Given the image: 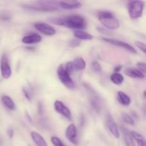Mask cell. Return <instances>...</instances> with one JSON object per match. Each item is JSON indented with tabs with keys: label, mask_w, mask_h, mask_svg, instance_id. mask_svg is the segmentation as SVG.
<instances>
[{
	"label": "cell",
	"mask_w": 146,
	"mask_h": 146,
	"mask_svg": "<svg viewBox=\"0 0 146 146\" xmlns=\"http://www.w3.org/2000/svg\"><path fill=\"white\" fill-rule=\"evenodd\" d=\"M54 24L58 26H64L68 28L76 30L85 29L86 28L87 23L85 19L82 16L74 14V15L67 16L61 18H54L49 19Z\"/></svg>",
	"instance_id": "1"
},
{
	"label": "cell",
	"mask_w": 146,
	"mask_h": 146,
	"mask_svg": "<svg viewBox=\"0 0 146 146\" xmlns=\"http://www.w3.org/2000/svg\"><path fill=\"white\" fill-rule=\"evenodd\" d=\"M97 17L100 22L108 29L115 30L120 27L119 21L111 11H101L98 13Z\"/></svg>",
	"instance_id": "2"
},
{
	"label": "cell",
	"mask_w": 146,
	"mask_h": 146,
	"mask_svg": "<svg viewBox=\"0 0 146 146\" xmlns=\"http://www.w3.org/2000/svg\"><path fill=\"white\" fill-rule=\"evenodd\" d=\"M144 4L143 1H132L128 4V11L132 19H137L143 16Z\"/></svg>",
	"instance_id": "3"
},
{
	"label": "cell",
	"mask_w": 146,
	"mask_h": 146,
	"mask_svg": "<svg viewBox=\"0 0 146 146\" xmlns=\"http://www.w3.org/2000/svg\"><path fill=\"white\" fill-rule=\"evenodd\" d=\"M57 75L58 78L64 86L68 88H74L76 85L74 81L71 78V76L64 68V65H60L57 68Z\"/></svg>",
	"instance_id": "4"
},
{
	"label": "cell",
	"mask_w": 146,
	"mask_h": 146,
	"mask_svg": "<svg viewBox=\"0 0 146 146\" xmlns=\"http://www.w3.org/2000/svg\"><path fill=\"white\" fill-rule=\"evenodd\" d=\"M0 71L1 76L4 79H8L11 76V68L7 54H4L0 60Z\"/></svg>",
	"instance_id": "5"
},
{
	"label": "cell",
	"mask_w": 146,
	"mask_h": 146,
	"mask_svg": "<svg viewBox=\"0 0 146 146\" xmlns=\"http://www.w3.org/2000/svg\"><path fill=\"white\" fill-rule=\"evenodd\" d=\"M34 26L38 31L46 36H54L56 34L55 29L47 23L38 21V22H36Z\"/></svg>",
	"instance_id": "6"
},
{
	"label": "cell",
	"mask_w": 146,
	"mask_h": 146,
	"mask_svg": "<svg viewBox=\"0 0 146 146\" xmlns=\"http://www.w3.org/2000/svg\"><path fill=\"white\" fill-rule=\"evenodd\" d=\"M26 8L29 9L36 10V11H54L58 9L56 6L52 5V4H47L44 2H39L36 4H32V5H27Z\"/></svg>",
	"instance_id": "7"
},
{
	"label": "cell",
	"mask_w": 146,
	"mask_h": 146,
	"mask_svg": "<svg viewBox=\"0 0 146 146\" xmlns=\"http://www.w3.org/2000/svg\"><path fill=\"white\" fill-rule=\"evenodd\" d=\"M101 39H102L103 41H106V42L108 43V44H113V45H115L116 46L125 48V49L128 50V51L133 53V54H137V51H135V49L132 46L127 44V43L123 42V41H121V40L114 39V38H102Z\"/></svg>",
	"instance_id": "8"
},
{
	"label": "cell",
	"mask_w": 146,
	"mask_h": 146,
	"mask_svg": "<svg viewBox=\"0 0 146 146\" xmlns=\"http://www.w3.org/2000/svg\"><path fill=\"white\" fill-rule=\"evenodd\" d=\"M54 108L56 111L65 117L68 121L71 120V113L68 107L66 106L64 103L61 101H56L54 102Z\"/></svg>",
	"instance_id": "9"
},
{
	"label": "cell",
	"mask_w": 146,
	"mask_h": 146,
	"mask_svg": "<svg viewBox=\"0 0 146 146\" xmlns=\"http://www.w3.org/2000/svg\"><path fill=\"white\" fill-rule=\"evenodd\" d=\"M66 137L67 139L74 145H78L77 139V130L74 124H71L66 130Z\"/></svg>",
	"instance_id": "10"
},
{
	"label": "cell",
	"mask_w": 146,
	"mask_h": 146,
	"mask_svg": "<svg viewBox=\"0 0 146 146\" xmlns=\"http://www.w3.org/2000/svg\"><path fill=\"white\" fill-rule=\"evenodd\" d=\"M106 124L107 127H108V130L111 132V133L115 137V138H119L120 137V133L118 131V126H117L116 123L113 120V117L111 115H108L107 117L106 120Z\"/></svg>",
	"instance_id": "11"
},
{
	"label": "cell",
	"mask_w": 146,
	"mask_h": 146,
	"mask_svg": "<svg viewBox=\"0 0 146 146\" xmlns=\"http://www.w3.org/2000/svg\"><path fill=\"white\" fill-rule=\"evenodd\" d=\"M22 42L25 44H33L39 43L41 41V36L38 34L33 33L29 35L24 36L21 39Z\"/></svg>",
	"instance_id": "12"
},
{
	"label": "cell",
	"mask_w": 146,
	"mask_h": 146,
	"mask_svg": "<svg viewBox=\"0 0 146 146\" xmlns=\"http://www.w3.org/2000/svg\"><path fill=\"white\" fill-rule=\"evenodd\" d=\"M58 4L64 9H76L81 7V3L78 1H59Z\"/></svg>",
	"instance_id": "13"
},
{
	"label": "cell",
	"mask_w": 146,
	"mask_h": 146,
	"mask_svg": "<svg viewBox=\"0 0 146 146\" xmlns=\"http://www.w3.org/2000/svg\"><path fill=\"white\" fill-rule=\"evenodd\" d=\"M121 130L126 146H135V141H134L132 135H131V132L128 131V129H127L125 127L121 126Z\"/></svg>",
	"instance_id": "14"
},
{
	"label": "cell",
	"mask_w": 146,
	"mask_h": 146,
	"mask_svg": "<svg viewBox=\"0 0 146 146\" xmlns=\"http://www.w3.org/2000/svg\"><path fill=\"white\" fill-rule=\"evenodd\" d=\"M125 74L128 76L131 77L133 78H139V79H143L145 78V74H143L142 72L138 70L135 68L133 67H129L125 69Z\"/></svg>",
	"instance_id": "15"
},
{
	"label": "cell",
	"mask_w": 146,
	"mask_h": 146,
	"mask_svg": "<svg viewBox=\"0 0 146 146\" xmlns=\"http://www.w3.org/2000/svg\"><path fill=\"white\" fill-rule=\"evenodd\" d=\"M31 137L36 146H48L42 135L36 132V131H32L31 133Z\"/></svg>",
	"instance_id": "16"
},
{
	"label": "cell",
	"mask_w": 146,
	"mask_h": 146,
	"mask_svg": "<svg viewBox=\"0 0 146 146\" xmlns=\"http://www.w3.org/2000/svg\"><path fill=\"white\" fill-rule=\"evenodd\" d=\"M71 62H72V66L74 71L84 70L86 67V64L85 60L83 59L82 58H76Z\"/></svg>",
	"instance_id": "17"
},
{
	"label": "cell",
	"mask_w": 146,
	"mask_h": 146,
	"mask_svg": "<svg viewBox=\"0 0 146 146\" xmlns=\"http://www.w3.org/2000/svg\"><path fill=\"white\" fill-rule=\"evenodd\" d=\"M74 35L78 40H91L94 36L89 33L84 31L83 30H76L74 32Z\"/></svg>",
	"instance_id": "18"
},
{
	"label": "cell",
	"mask_w": 146,
	"mask_h": 146,
	"mask_svg": "<svg viewBox=\"0 0 146 146\" xmlns=\"http://www.w3.org/2000/svg\"><path fill=\"white\" fill-rule=\"evenodd\" d=\"M118 101L121 105L125 106H128L131 104V99L126 94L123 93V91H119L118 93Z\"/></svg>",
	"instance_id": "19"
},
{
	"label": "cell",
	"mask_w": 146,
	"mask_h": 146,
	"mask_svg": "<svg viewBox=\"0 0 146 146\" xmlns=\"http://www.w3.org/2000/svg\"><path fill=\"white\" fill-rule=\"evenodd\" d=\"M1 101H2L3 104L9 110H14L16 108L15 104H14V101L11 99V97H9V96H1Z\"/></svg>",
	"instance_id": "20"
},
{
	"label": "cell",
	"mask_w": 146,
	"mask_h": 146,
	"mask_svg": "<svg viewBox=\"0 0 146 146\" xmlns=\"http://www.w3.org/2000/svg\"><path fill=\"white\" fill-rule=\"evenodd\" d=\"M131 133L133 138L134 141L135 140V141L137 142L138 146H145V141L143 135L140 134L139 133L136 132V131H131Z\"/></svg>",
	"instance_id": "21"
},
{
	"label": "cell",
	"mask_w": 146,
	"mask_h": 146,
	"mask_svg": "<svg viewBox=\"0 0 146 146\" xmlns=\"http://www.w3.org/2000/svg\"><path fill=\"white\" fill-rule=\"evenodd\" d=\"M110 79L113 84L116 85H121L124 81V77L120 73H114L110 76Z\"/></svg>",
	"instance_id": "22"
},
{
	"label": "cell",
	"mask_w": 146,
	"mask_h": 146,
	"mask_svg": "<svg viewBox=\"0 0 146 146\" xmlns=\"http://www.w3.org/2000/svg\"><path fill=\"white\" fill-rule=\"evenodd\" d=\"M121 119L123 122H125L127 124H129V125H133L135 124V121H134L133 118L126 113H123L121 114Z\"/></svg>",
	"instance_id": "23"
},
{
	"label": "cell",
	"mask_w": 146,
	"mask_h": 146,
	"mask_svg": "<svg viewBox=\"0 0 146 146\" xmlns=\"http://www.w3.org/2000/svg\"><path fill=\"white\" fill-rule=\"evenodd\" d=\"M91 104H92L93 107H94L96 111H100V109H101V103H100L98 98H97L96 97H94L91 100Z\"/></svg>",
	"instance_id": "24"
},
{
	"label": "cell",
	"mask_w": 146,
	"mask_h": 146,
	"mask_svg": "<svg viewBox=\"0 0 146 146\" xmlns=\"http://www.w3.org/2000/svg\"><path fill=\"white\" fill-rule=\"evenodd\" d=\"M11 18V15L8 11H1L0 12V19L4 21H8Z\"/></svg>",
	"instance_id": "25"
},
{
	"label": "cell",
	"mask_w": 146,
	"mask_h": 146,
	"mask_svg": "<svg viewBox=\"0 0 146 146\" xmlns=\"http://www.w3.org/2000/svg\"><path fill=\"white\" fill-rule=\"evenodd\" d=\"M51 141L54 146H65V145L62 143V141L57 137H52Z\"/></svg>",
	"instance_id": "26"
},
{
	"label": "cell",
	"mask_w": 146,
	"mask_h": 146,
	"mask_svg": "<svg viewBox=\"0 0 146 146\" xmlns=\"http://www.w3.org/2000/svg\"><path fill=\"white\" fill-rule=\"evenodd\" d=\"M80 44H81V41L78 39H72L70 40L68 42V46L72 48H76V47L79 46Z\"/></svg>",
	"instance_id": "27"
},
{
	"label": "cell",
	"mask_w": 146,
	"mask_h": 146,
	"mask_svg": "<svg viewBox=\"0 0 146 146\" xmlns=\"http://www.w3.org/2000/svg\"><path fill=\"white\" fill-rule=\"evenodd\" d=\"M135 46H136L138 47V48H139L140 50H141V51H142L145 54V53L146 52V48H145L146 46H145V44H144V43L137 41H135Z\"/></svg>",
	"instance_id": "28"
},
{
	"label": "cell",
	"mask_w": 146,
	"mask_h": 146,
	"mask_svg": "<svg viewBox=\"0 0 146 146\" xmlns=\"http://www.w3.org/2000/svg\"><path fill=\"white\" fill-rule=\"evenodd\" d=\"M92 68L95 72L99 73L101 71V66L100 64L97 61H94L92 64Z\"/></svg>",
	"instance_id": "29"
},
{
	"label": "cell",
	"mask_w": 146,
	"mask_h": 146,
	"mask_svg": "<svg viewBox=\"0 0 146 146\" xmlns=\"http://www.w3.org/2000/svg\"><path fill=\"white\" fill-rule=\"evenodd\" d=\"M137 69L139 70L141 72H142L143 74H145V64L144 62H139L136 65Z\"/></svg>",
	"instance_id": "30"
},
{
	"label": "cell",
	"mask_w": 146,
	"mask_h": 146,
	"mask_svg": "<svg viewBox=\"0 0 146 146\" xmlns=\"http://www.w3.org/2000/svg\"><path fill=\"white\" fill-rule=\"evenodd\" d=\"M23 93H24L26 98H27L29 101H31V95H30V94H29V91L28 90H27V88H25V87H24V88H23Z\"/></svg>",
	"instance_id": "31"
},
{
	"label": "cell",
	"mask_w": 146,
	"mask_h": 146,
	"mask_svg": "<svg viewBox=\"0 0 146 146\" xmlns=\"http://www.w3.org/2000/svg\"><path fill=\"white\" fill-rule=\"evenodd\" d=\"M7 135H9V138H13V136H14V130H13L12 127L10 126L8 128V129H7Z\"/></svg>",
	"instance_id": "32"
},
{
	"label": "cell",
	"mask_w": 146,
	"mask_h": 146,
	"mask_svg": "<svg viewBox=\"0 0 146 146\" xmlns=\"http://www.w3.org/2000/svg\"><path fill=\"white\" fill-rule=\"evenodd\" d=\"M121 68H122V66H118L115 67V69H114V71H115V73H119V71H121Z\"/></svg>",
	"instance_id": "33"
}]
</instances>
